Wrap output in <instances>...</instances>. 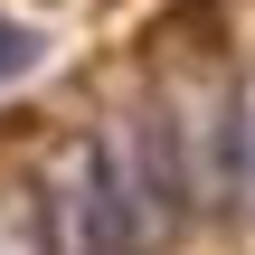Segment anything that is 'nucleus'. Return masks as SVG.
Instances as JSON below:
<instances>
[{"label": "nucleus", "instance_id": "3", "mask_svg": "<svg viewBox=\"0 0 255 255\" xmlns=\"http://www.w3.org/2000/svg\"><path fill=\"white\" fill-rule=\"evenodd\" d=\"M227 208L255 218V76L227 95Z\"/></svg>", "mask_w": 255, "mask_h": 255}, {"label": "nucleus", "instance_id": "1", "mask_svg": "<svg viewBox=\"0 0 255 255\" xmlns=\"http://www.w3.org/2000/svg\"><path fill=\"white\" fill-rule=\"evenodd\" d=\"M104 151V189H114V218H123V246L132 255H170V237L189 227V180H180V151H170V114L161 104H132L95 132Z\"/></svg>", "mask_w": 255, "mask_h": 255}, {"label": "nucleus", "instance_id": "5", "mask_svg": "<svg viewBox=\"0 0 255 255\" xmlns=\"http://www.w3.org/2000/svg\"><path fill=\"white\" fill-rule=\"evenodd\" d=\"M38 47H47V38H38L28 19H0V85H9V76H28V66H38Z\"/></svg>", "mask_w": 255, "mask_h": 255}, {"label": "nucleus", "instance_id": "2", "mask_svg": "<svg viewBox=\"0 0 255 255\" xmlns=\"http://www.w3.org/2000/svg\"><path fill=\"white\" fill-rule=\"evenodd\" d=\"M38 218H47V255H132L123 246V218H114V189H104L95 132H76V142L47 151V170H38Z\"/></svg>", "mask_w": 255, "mask_h": 255}, {"label": "nucleus", "instance_id": "4", "mask_svg": "<svg viewBox=\"0 0 255 255\" xmlns=\"http://www.w3.org/2000/svg\"><path fill=\"white\" fill-rule=\"evenodd\" d=\"M0 255H47V218H38V180L0 189Z\"/></svg>", "mask_w": 255, "mask_h": 255}]
</instances>
